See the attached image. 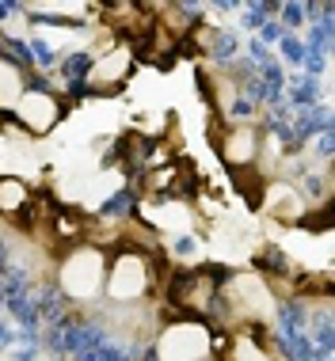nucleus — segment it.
<instances>
[{"mask_svg": "<svg viewBox=\"0 0 335 361\" xmlns=\"http://www.w3.org/2000/svg\"><path fill=\"white\" fill-rule=\"evenodd\" d=\"M274 308H278V297H274V289L267 286L263 270L244 267V270H233V274H221L213 316H218V324L229 331V335H236V331L259 335L255 327L271 324Z\"/></svg>", "mask_w": 335, "mask_h": 361, "instance_id": "1", "label": "nucleus"}, {"mask_svg": "<svg viewBox=\"0 0 335 361\" xmlns=\"http://www.w3.org/2000/svg\"><path fill=\"white\" fill-rule=\"evenodd\" d=\"M153 255L134 247H122L114 259H107V281L103 293L111 305H145V297L153 293Z\"/></svg>", "mask_w": 335, "mask_h": 361, "instance_id": "2", "label": "nucleus"}, {"mask_svg": "<svg viewBox=\"0 0 335 361\" xmlns=\"http://www.w3.org/2000/svg\"><path fill=\"white\" fill-rule=\"evenodd\" d=\"M57 281H61L65 297L73 300H95L107 281V251L81 243V247L65 251L61 267H57Z\"/></svg>", "mask_w": 335, "mask_h": 361, "instance_id": "3", "label": "nucleus"}, {"mask_svg": "<svg viewBox=\"0 0 335 361\" xmlns=\"http://www.w3.org/2000/svg\"><path fill=\"white\" fill-rule=\"evenodd\" d=\"M218 286L221 274L210 267H187L180 274L168 278V300L175 305L183 319H202L213 316V305H218Z\"/></svg>", "mask_w": 335, "mask_h": 361, "instance_id": "4", "label": "nucleus"}, {"mask_svg": "<svg viewBox=\"0 0 335 361\" xmlns=\"http://www.w3.org/2000/svg\"><path fill=\"white\" fill-rule=\"evenodd\" d=\"M156 361H210L213 331L202 319H172L156 331Z\"/></svg>", "mask_w": 335, "mask_h": 361, "instance_id": "5", "label": "nucleus"}, {"mask_svg": "<svg viewBox=\"0 0 335 361\" xmlns=\"http://www.w3.org/2000/svg\"><path fill=\"white\" fill-rule=\"evenodd\" d=\"M137 69V50L134 42H122V38H111L103 50H95V61L88 69V87L92 92H118Z\"/></svg>", "mask_w": 335, "mask_h": 361, "instance_id": "6", "label": "nucleus"}, {"mask_svg": "<svg viewBox=\"0 0 335 361\" xmlns=\"http://www.w3.org/2000/svg\"><path fill=\"white\" fill-rule=\"evenodd\" d=\"M263 213H267L271 221H278V224H290V228H298V224L309 221V194H305L301 183H293V179H267V187H263L259 194V202H255Z\"/></svg>", "mask_w": 335, "mask_h": 361, "instance_id": "7", "label": "nucleus"}, {"mask_svg": "<svg viewBox=\"0 0 335 361\" xmlns=\"http://www.w3.org/2000/svg\"><path fill=\"white\" fill-rule=\"evenodd\" d=\"M12 118L27 137H46V133L57 130V122L65 118V111H61V99H57L54 92H46V87H27L23 99L16 103Z\"/></svg>", "mask_w": 335, "mask_h": 361, "instance_id": "8", "label": "nucleus"}, {"mask_svg": "<svg viewBox=\"0 0 335 361\" xmlns=\"http://www.w3.org/2000/svg\"><path fill=\"white\" fill-rule=\"evenodd\" d=\"M141 221L153 236H187L199 228V209L191 206V198H156V206H141Z\"/></svg>", "mask_w": 335, "mask_h": 361, "instance_id": "9", "label": "nucleus"}, {"mask_svg": "<svg viewBox=\"0 0 335 361\" xmlns=\"http://www.w3.org/2000/svg\"><path fill=\"white\" fill-rule=\"evenodd\" d=\"M259 152H263V130L255 122H229L221 130L218 156L225 160V168H233V171L255 168V164H259Z\"/></svg>", "mask_w": 335, "mask_h": 361, "instance_id": "10", "label": "nucleus"}, {"mask_svg": "<svg viewBox=\"0 0 335 361\" xmlns=\"http://www.w3.org/2000/svg\"><path fill=\"white\" fill-rule=\"evenodd\" d=\"M35 206V190L16 175H0V217H23Z\"/></svg>", "mask_w": 335, "mask_h": 361, "instance_id": "11", "label": "nucleus"}, {"mask_svg": "<svg viewBox=\"0 0 335 361\" xmlns=\"http://www.w3.org/2000/svg\"><path fill=\"white\" fill-rule=\"evenodd\" d=\"M27 92V73L23 65L12 61L8 54H0V114L4 111H16V103L23 99Z\"/></svg>", "mask_w": 335, "mask_h": 361, "instance_id": "12", "label": "nucleus"}, {"mask_svg": "<svg viewBox=\"0 0 335 361\" xmlns=\"http://www.w3.org/2000/svg\"><path fill=\"white\" fill-rule=\"evenodd\" d=\"M225 361H274V354L263 346L259 335H252V331H236V335H229Z\"/></svg>", "mask_w": 335, "mask_h": 361, "instance_id": "13", "label": "nucleus"}, {"mask_svg": "<svg viewBox=\"0 0 335 361\" xmlns=\"http://www.w3.org/2000/svg\"><path fill=\"white\" fill-rule=\"evenodd\" d=\"M27 12L31 16H57V19H84L95 8L92 4H27Z\"/></svg>", "mask_w": 335, "mask_h": 361, "instance_id": "14", "label": "nucleus"}, {"mask_svg": "<svg viewBox=\"0 0 335 361\" xmlns=\"http://www.w3.org/2000/svg\"><path fill=\"white\" fill-rule=\"evenodd\" d=\"M210 361H218V357H210Z\"/></svg>", "mask_w": 335, "mask_h": 361, "instance_id": "15", "label": "nucleus"}]
</instances>
